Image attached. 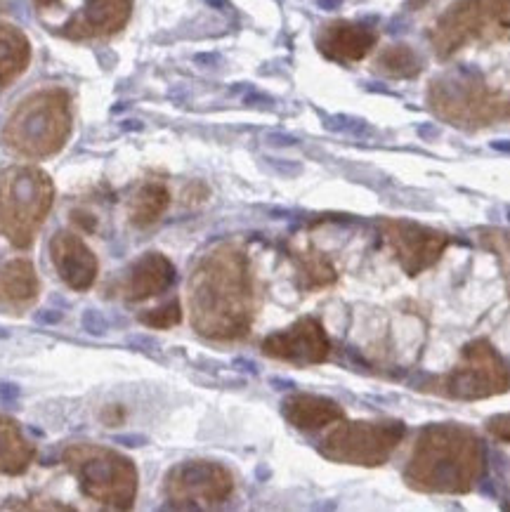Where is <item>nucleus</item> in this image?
Returning a JSON list of instances; mask_svg holds the SVG:
<instances>
[{"label": "nucleus", "mask_w": 510, "mask_h": 512, "mask_svg": "<svg viewBox=\"0 0 510 512\" xmlns=\"http://www.w3.org/2000/svg\"><path fill=\"white\" fill-rule=\"evenodd\" d=\"M189 310L201 336L218 340L244 336L253 317L246 255L232 246L208 253L189 281Z\"/></svg>", "instance_id": "nucleus-1"}, {"label": "nucleus", "mask_w": 510, "mask_h": 512, "mask_svg": "<svg viewBox=\"0 0 510 512\" xmlns=\"http://www.w3.org/2000/svg\"><path fill=\"white\" fill-rule=\"evenodd\" d=\"M485 472V446L459 423H433L416 439L404 472L411 489L428 494H468Z\"/></svg>", "instance_id": "nucleus-2"}, {"label": "nucleus", "mask_w": 510, "mask_h": 512, "mask_svg": "<svg viewBox=\"0 0 510 512\" xmlns=\"http://www.w3.org/2000/svg\"><path fill=\"white\" fill-rule=\"evenodd\" d=\"M71 130L69 97L62 90H43L19 104L3 133L5 147L26 159L55 154Z\"/></svg>", "instance_id": "nucleus-3"}, {"label": "nucleus", "mask_w": 510, "mask_h": 512, "mask_svg": "<svg viewBox=\"0 0 510 512\" xmlns=\"http://www.w3.org/2000/svg\"><path fill=\"white\" fill-rule=\"evenodd\" d=\"M50 177L38 168H10L0 177V229L12 244L26 248L52 206Z\"/></svg>", "instance_id": "nucleus-4"}, {"label": "nucleus", "mask_w": 510, "mask_h": 512, "mask_svg": "<svg viewBox=\"0 0 510 512\" xmlns=\"http://www.w3.org/2000/svg\"><path fill=\"white\" fill-rule=\"evenodd\" d=\"M64 463L74 472L83 494L109 508H130L137 494L133 461L97 444H74L64 451Z\"/></svg>", "instance_id": "nucleus-5"}, {"label": "nucleus", "mask_w": 510, "mask_h": 512, "mask_svg": "<svg viewBox=\"0 0 510 512\" xmlns=\"http://www.w3.org/2000/svg\"><path fill=\"white\" fill-rule=\"evenodd\" d=\"M510 387V371L487 340H473L463 347L461 361L435 383V392L442 397L475 402L494 395H503Z\"/></svg>", "instance_id": "nucleus-6"}, {"label": "nucleus", "mask_w": 510, "mask_h": 512, "mask_svg": "<svg viewBox=\"0 0 510 512\" xmlns=\"http://www.w3.org/2000/svg\"><path fill=\"white\" fill-rule=\"evenodd\" d=\"M404 437L400 420H376V423H340L322 442V456L345 465L376 468L383 465Z\"/></svg>", "instance_id": "nucleus-7"}, {"label": "nucleus", "mask_w": 510, "mask_h": 512, "mask_svg": "<svg viewBox=\"0 0 510 512\" xmlns=\"http://www.w3.org/2000/svg\"><path fill=\"white\" fill-rule=\"evenodd\" d=\"M234 489L230 470L211 461H187L175 465L166 477L168 501L178 508H213L225 503Z\"/></svg>", "instance_id": "nucleus-8"}, {"label": "nucleus", "mask_w": 510, "mask_h": 512, "mask_svg": "<svg viewBox=\"0 0 510 512\" xmlns=\"http://www.w3.org/2000/svg\"><path fill=\"white\" fill-rule=\"evenodd\" d=\"M381 234L385 246L390 248L409 277H416V274L433 267L449 246L447 234L411 220H383Z\"/></svg>", "instance_id": "nucleus-9"}, {"label": "nucleus", "mask_w": 510, "mask_h": 512, "mask_svg": "<svg viewBox=\"0 0 510 512\" xmlns=\"http://www.w3.org/2000/svg\"><path fill=\"white\" fill-rule=\"evenodd\" d=\"M329 338L317 319H300L284 331L265 338L263 352L272 359L291 361V364H322L329 357Z\"/></svg>", "instance_id": "nucleus-10"}, {"label": "nucleus", "mask_w": 510, "mask_h": 512, "mask_svg": "<svg viewBox=\"0 0 510 512\" xmlns=\"http://www.w3.org/2000/svg\"><path fill=\"white\" fill-rule=\"evenodd\" d=\"M50 255L52 262H55L57 274H60L69 288L85 291V288L93 286L97 277V260L93 251L76 234H57L50 244Z\"/></svg>", "instance_id": "nucleus-11"}, {"label": "nucleus", "mask_w": 510, "mask_h": 512, "mask_svg": "<svg viewBox=\"0 0 510 512\" xmlns=\"http://www.w3.org/2000/svg\"><path fill=\"white\" fill-rule=\"evenodd\" d=\"M175 281V267L166 255L145 253L130 267L126 298L128 300H147L152 295L168 291Z\"/></svg>", "instance_id": "nucleus-12"}, {"label": "nucleus", "mask_w": 510, "mask_h": 512, "mask_svg": "<svg viewBox=\"0 0 510 512\" xmlns=\"http://www.w3.org/2000/svg\"><path fill=\"white\" fill-rule=\"evenodd\" d=\"M284 418L298 430H319L343 420V409L329 397L291 395L284 399Z\"/></svg>", "instance_id": "nucleus-13"}, {"label": "nucleus", "mask_w": 510, "mask_h": 512, "mask_svg": "<svg viewBox=\"0 0 510 512\" xmlns=\"http://www.w3.org/2000/svg\"><path fill=\"white\" fill-rule=\"evenodd\" d=\"M38 279L29 260H10L0 267V300L5 303H29L36 298Z\"/></svg>", "instance_id": "nucleus-14"}, {"label": "nucleus", "mask_w": 510, "mask_h": 512, "mask_svg": "<svg viewBox=\"0 0 510 512\" xmlns=\"http://www.w3.org/2000/svg\"><path fill=\"white\" fill-rule=\"evenodd\" d=\"M29 57L31 48L22 31L10 24H0V85L15 81L29 64Z\"/></svg>", "instance_id": "nucleus-15"}, {"label": "nucleus", "mask_w": 510, "mask_h": 512, "mask_svg": "<svg viewBox=\"0 0 510 512\" xmlns=\"http://www.w3.org/2000/svg\"><path fill=\"white\" fill-rule=\"evenodd\" d=\"M31 458H34V446L26 442L12 420L0 416V472L17 475L26 470Z\"/></svg>", "instance_id": "nucleus-16"}, {"label": "nucleus", "mask_w": 510, "mask_h": 512, "mask_svg": "<svg viewBox=\"0 0 510 512\" xmlns=\"http://www.w3.org/2000/svg\"><path fill=\"white\" fill-rule=\"evenodd\" d=\"M130 15V0H90L83 12L85 34H111Z\"/></svg>", "instance_id": "nucleus-17"}, {"label": "nucleus", "mask_w": 510, "mask_h": 512, "mask_svg": "<svg viewBox=\"0 0 510 512\" xmlns=\"http://www.w3.org/2000/svg\"><path fill=\"white\" fill-rule=\"evenodd\" d=\"M168 208V192L161 185H147L130 201V222L137 227H147L156 222Z\"/></svg>", "instance_id": "nucleus-18"}, {"label": "nucleus", "mask_w": 510, "mask_h": 512, "mask_svg": "<svg viewBox=\"0 0 510 512\" xmlns=\"http://www.w3.org/2000/svg\"><path fill=\"white\" fill-rule=\"evenodd\" d=\"M371 38L357 26H338L326 36L324 48L333 57H359L369 48Z\"/></svg>", "instance_id": "nucleus-19"}, {"label": "nucleus", "mask_w": 510, "mask_h": 512, "mask_svg": "<svg viewBox=\"0 0 510 512\" xmlns=\"http://www.w3.org/2000/svg\"><path fill=\"white\" fill-rule=\"evenodd\" d=\"M480 244L489 248L496 258H499L503 279L510 288V229H499V227H487L480 229Z\"/></svg>", "instance_id": "nucleus-20"}, {"label": "nucleus", "mask_w": 510, "mask_h": 512, "mask_svg": "<svg viewBox=\"0 0 510 512\" xmlns=\"http://www.w3.org/2000/svg\"><path fill=\"white\" fill-rule=\"evenodd\" d=\"M300 265H303V277H307L310 286H326V284H331L333 279H336V274H333L331 265L319 253L317 255H305Z\"/></svg>", "instance_id": "nucleus-21"}, {"label": "nucleus", "mask_w": 510, "mask_h": 512, "mask_svg": "<svg viewBox=\"0 0 510 512\" xmlns=\"http://www.w3.org/2000/svg\"><path fill=\"white\" fill-rule=\"evenodd\" d=\"M140 319H142V324H147L152 328H170V326L180 324V319H182L180 303H178V300H173V303L156 307V310L142 314Z\"/></svg>", "instance_id": "nucleus-22"}, {"label": "nucleus", "mask_w": 510, "mask_h": 512, "mask_svg": "<svg viewBox=\"0 0 510 512\" xmlns=\"http://www.w3.org/2000/svg\"><path fill=\"white\" fill-rule=\"evenodd\" d=\"M487 430L492 432L496 439H503V442H510V413H503V416H494L487 420Z\"/></svg>", "instance_id": "nucleus-23"}, {"label": "nucleus", "mask_w": 510, "mask_h": 512, "mask_svg": "<svg viewBox=\"0 0 510 512\" xmlns=\"http://www.w3.org/2000/svg\"><path fill=\"white\" fill-rule=\"evenodd\" d=\"M38 5H50V3H55V0H36Z\"/></svg>", "instance_id": "nucleus-24"}, {"label": "nucleus", "mask_w": 510, "mask_h": 512, "mask_svg": "<svg viewBox=\"0 0 510 512\" xmlns=\"http://www.w3.org/2000/svg\"><path fill=\"white\" fill-rule=\"evenodd\" d=\"M322 5H338V0H322Z\"/></svg>", "instance_id": "nucleus-25"}]
</instances>
